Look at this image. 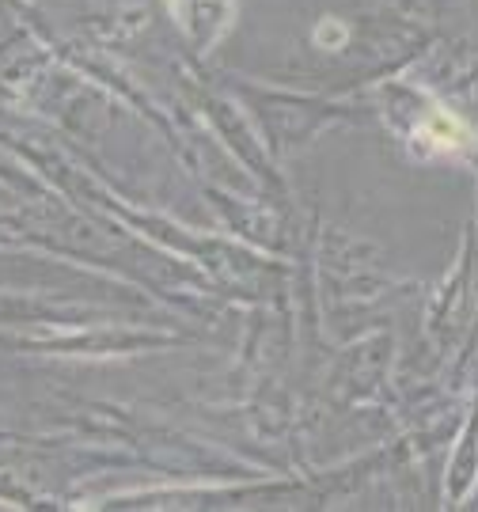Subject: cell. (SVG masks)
<instances>
[{"mask_svg": "<svg viewBox=\"0 0 478 512\" xmlns=\"http://www.w3.org/2000/svg\"><path fill=\"white\" fill-rule=\"evenodd\" d=\"M331 38H334V42H342V38H346V27H338V23H331V19H327V23L319 27V42L327 46Z\"/></svg>", "mask_w": 478, "mask_h": 512, "instance_id": "2", "label": "cell"}, {"mask_svg": "<svg viewBox=\"0 0 478 512\" xmlns=\"http://www.w3.org/2000/svg\"><path fill=\"white\" fill-rule=\"evenodd\" d=\"M414 145L422 148L425 156H448V152H467L478 145V133L463 122L456 110L433 107L429 118L414 129Z\"/></svg>", "mask_w": 478, "mask_h": 512, "instance_id": "1", "label": "cell"}]
</instances>
